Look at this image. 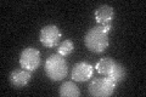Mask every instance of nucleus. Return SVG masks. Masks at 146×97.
Instances as JSON below:
<instances>
[{"label": "nucleus", "mask_w": 146, "mask_h": 97, "mask_svg": "<svg viewBox=\"0 0 146 97\" xmlns=\"http://www.w3.org/2000/svg\"><path fill=\"white\" fill-rule=\"evenodd\" d=\"M84 44L89 51L94 53H101L108 46V34L105 33L102 26L90 28L84 36Z\"/></svg>", "instance_id": "obj_1"}, {"label": "nucleus", "mask_w": 146, "mask_h": 97, "mask_svg": "<svg viewBox=\"0 0 146 97\" xmlns=\"http://www.w3.org/2000/svg\"><path fill=\"white\" fill-rule=\"evenodd\" d=\"M44 71L46 73L48 78H50L52 81H60L67 77L68 66L66 59L61 55L54 53L46 58L44 64Z\"/></svg>", "instance_id": "obj_2"}, {"label": "nucleus", "mask_w": 146, "mask_h": 97, "mask_svg": "<svg viewBox=\"0 0 146 97\" xmlns=\"http://www.w3.org/2000/svg\"><path fill=\"white\" fill-rule=\"evenodd\" d=\"M116 82L112 81L108 77L96 78L90 81L88 86V91L91 96L95 97H108L116 90Z\"/></svg>", "instance_id": "obj_3"}, {"label": "nucleus", "mask_w": 146, "mask_h": 97, "mask_svg": "<svg viewBox=\"0 0 146 97\" xmlns=\"http://www.w3.org/2000/svg\"><path fill=\"white\" fill-rule=\"evenodd\" d=\"M20 64L22 69L34 72L40 66V52L34 48H27L20 55Z\"/></svg>", "instance_id": "obj_4"}, {"label": "nucleus", "mask_w": 146, "mask_h": 97, "mask_svg": "<svg viewBox=\"0 0 146 97\" xmlns=\"http://www.w3.org/2000/svg\"><path fill=\"white\" fill-rule=\"evenodd\" d=\"M61 36H62L61 30L58 29L57 26L49 24L42 28L39 39H40V43L44 46H46V48H55L60 43Z\"/></svg>", "instance_id": "obj_5"}, {"label": "nucleus", "mask_w": 146, "mask_h": 97, "mask_svg": "<svg viewBox=\"0 0 146 97\" xmlns=\"http://www.w3.org/2000/svg\"><path fill=\"white\" fill-rule=\"evenodd\" d=\"M94 67L88 62H78L73 66L72 71V79L77 82L88 81L90 78H93Z\"/></svg>", "instance_id": "obj_6"}, {"label": "nucleus", "mask_w": 146, "mask_h": 97, "mask_svg": "<svg viewBox=\"0 0 146 97\" xmlns=\"http://www.w3.org/2000/svg\"><path fill=\"white\" fill-rule=\"evenodd\" d=\"M32 72L26 69H15L10 74V81L15 87H23L26 86L32 79Z\"/></svg>", "instance_id": "obj_7"}, {"label": "nucleus", "mask_w": 146, "mask_h": 97, "mask_svg": "<svg viewBox=\"0 0 146 97\" xmlns=\"http://www.w3.org/2000/svg\"><path fill=\"white\" fill-rule=\"evenodd\" d=\"M113 17H115V10H113V7L108 5H101L95 10V21L100 26L111 23Z\"/></svg>", "instance_id": "obj_8"}, {"label": "nucleus", "mask_w": 146, "mask_h": 97, "mask_svg": "<svg viewBox=\"0 0 146 97\" xmlns=\"http://www.w3.org/2000/svg\"><path fill=\"white\" fill-rule=\"evenodd\" d=\"M116 64H117V62H116L113 58L104 57V58H101V59H100V61L96 63L95 68H96L98 73L102 74L104 77H108V75L113 72V69H115Z\"/></svg>", "instance_id": "obj_9"}, {"label": "nucleus", "mask_w": 146, "mask_h": 97, "mask_svg": "<svg viewBox=\"0 0 146 97\" xmlns=\"http://www.w3.org/2000/svg\"><path fill=\"white\" fill-rule=\"evenodd\" d=\"M60 95L62 97H79L80 90L73 81H66L60 86Z\"/></svg>", "instance_id": "obj_10"}, {"label": "nucleus", "mask_w": 146, "mask_h": 97, "mask_svg": "<svg viewBox=\"0 0 146 97\" xmlns=\"http://www.w3.org/2000/svg\"><path fill=\"white\" fill-rule=\"evenodd\" d=\"M125 75H127V71H125L124 66H122L121 63H117L115 69H113V72L108 75V78L112 81H115L116 84H118V82H121L125 79Z\"/></svg>", "instance_id": "obj_11"}, {"label": "nucleus", "mask_w": 146, "mask_h": 97, "mask_svg": "<svg viewBox=\"0 0 146 97\" xmlns=\"http://www.w3.org/2000/svg\"><path fill=\"white\" fill-rule=\"evenodd\" d=\"M73 50H74V45H73V41L70 40V39H66L63 40L62 43L58 45L57 48V53L61 55L62 57H66L68 55H71L73 52Z\"/></svg>", "instance_id": "obj_12"}, {"label": "nucleus", "mask_w": 146, "mask_h": 97, "mask_svg": "<svg viewBox=\"0 0 146 97\" xmlns=\"http://www.w3.org/2000/svg\"><path fill=\"white\" fill-rule=\"evenodd\" d=\"M102 29H104L105 33H107V34H108V32L112 29V24H111V23H107V24H104V26H102Z\"/></svg>", "instance_id": "obj_13"}]
</instances>
